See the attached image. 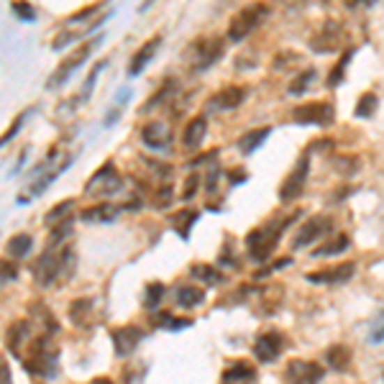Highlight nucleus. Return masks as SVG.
I'll return each mask as SVG.
<instances>
[{"label":"nucleus","mask_w":384,"mask_h":384,"mask_svg":"<svg viewBox=\"0 0 384 384\" xmlns=\"http://www.w3.org/2000/svg\"><path fill=\"white\" fill-rule=\"evenodd\" d=\"M151 3H154V0H144V6H141V10H146V8H151Z\"/></svg>","instance_id":"obj_49"},{"label":"nucleus","mask_w":384,"mask_h":384,"mask_svg":"<svg viewBox=\"0 0 384 384\" xmlns=\"http://www.w3.org/2000/svg\"><path fill=\"white\" fill-rule=\"evenodd\" d=\"M33 249V238L29 233H16L13 238L8 241V246H6V254H8L10 259H24V256H29Z\"/></svg>","instance_id":"obj_27"},{"label":"nucleus","mask_w":384,"mask_h":384,"mask_svg":"<svg viewBox=\"0 0 384 384\" xmlns=\"http://www.w3.org/2000/svg\"><path fill=\"white\" fill-rule=\"evenodd\" d=\"M29 336H31V325L26 321H16L13 325L8 328V336H6V341H8V348L10 353H21V346L29 341Z\"/></svg>","instance_id":"obj_23"},{"label":"nucleus","mask_w":384,"mask_h":384,"mask_svg":"<svg viewBox=\"0 0 384 384\" xmlns=\"http://www.w3.org/2000/svg\"><path fill=\"white\" fill-rule=\"evenodd\" d=\"M105 64H108V59H100V62H98V64H95V67H93V72L87 75V79H85V90H82V98H87V95L93 93L95 79H98V75H100V72H102V67H105Z\"/></svg>","instance_id":"obj_41"},{"label":"nucleus","mask_w":384,"mask_h":384,"mask_svg":"<svg viewBox=\"0 0 384 384\" xmlns=\"http://www.w3.org/2000/svg\"><path fill=\"white\" fill-rule=\"evenodd\" d=\"M330 231H333V218H328V215H313V218H307L305 223L298 228V233L292 238V249L295 251L305 249V246H310L313 241L328 236Z\"/></svg>","instance_id":"obj_7"},{"label":"nucleus","mask_w":384,"mask_h":384,"mask_svg":"<svg viewBox=\"0 0 384 384\" xmlns=\"http://www.w3.org/2000/svg\"><path fill=\"white\" fill-rule=\"evenodd\" d=\"M95 300H90V298H82V300H75L70 305V318H72V323L75 325H82V328H87L90 323L95 321L93 315H95Z\"/></svg>","instance_id":"obj_20"},{"label":"nucleus","mask_w":384,"mask_h":384,"mask_svg":"<svg viewBox=\"0 0 384 384\" xmlns=\"http://www.w3.org/2000/svg\"><path fill=\"white\" fill-rule=\"evenodd\" d=\"M141 141L154 151H162L167 149V144H169V131H167L164 123H159V121H151L141 128Z\"/></svg>","instance_id":"obj_19"},{"label":"nucleus","mask_w":384,"mask_h":384,"mask_svg":"<svg viewBox=\"0 0 384 384\" xmlns=\"http://www.w3.org/2000/svg\"><path fill=\"white\" fill-rule=\"evenodd\" d=\"M100 6H102V3H93V6H87V8L77 10V13H72L67 21H70V24H79V21H85L87 16H93L95 10H100Z\"/></svg>","instance_id":"obj_44"},{"label":"nucleus","mask_w":384,"mask_h":384,"mask_svg":"<svg viewBox=\"0 0 384 384\" xmlns=\"http://www.w3.org/2000/svg\"><path fill=\"white\" fill-rule=\"evenodd\" d=\"M348 10H359V8H371L376 0H344Z\"/></svg>","instance_id":"obj_47"},{"label":"nucleus","mask_w":384,"mask_h":384,"mask_svg":"<svg viewBox=\"0 0 384 384\" xmlns=\"http://www.w3.org/2000/svg\"><path fill=\"white\" fill-rule=\"evenodd\" d=\"M284 346H287L284 333H279V330H267V333H261V336L256 338V344H254V356H256L261 364H272V361L279 359V353L284 351Z\"/></svg>","instance_id":"obj_11"},{"label":"nucleus","mask_w":384,"mask_h":384,"mask_svg":"<svg viewBox=\"0 0 384 384\" xmlns=\"http://www.w3.org/2000/svg\"><path fill=\"white\" fill-rule=\"evenodd\" d=\"M98 44H100V36H98V39H93V41H85V44H79V47L75 49V52H72V54L67 56V59H64L62 64H59V67H56L54 75L49 77L47 90H54V87L64 85V82H67V79H70L72 75H75V70L85 64V59H87L90 54H93V49L98 47Z\"/></svg>","instance_id":"obj_5"},{"label":"nucleus","mask_w":384,"mask_h":384,"mask_svg":"<svg viewBox=\"0 0 384 384\" xmlns=\"http://www.w3.org/2000/svg\"><path fill=\"white\" fill-rule=\"evenodd\" d=\"M164 292L167 287L162 282H149L146 290H144V307H146V310H157L159 302L164 300Z\"/></svg>","instance_id":"obj_30"},{"label":"nucleus","mask_w":384,"mask_h":384,"mask_svg":"<svg viewBox=\"0 0 384 384\" xmlns=\"http://www.w3.org/2000/svg\"><path fill=\"white\" fill-rule=\"evenodd\" d=\"M98 187V195H116L118 190H121V177L118 172L113 169V162H105V164L98 169V172L90 177V182L85 185V192H93Z\"/></svg>","instance_id":"obj_12"},{"label":"nucleus","mask_w":384,"mask_h":384,"mask_svg":"<svg viewBox=\"0 0 384 384\" xmlns=\"http://www.w3.org/2000/svg\"><path fill=\"white\" fill-rule=\"evenodd\" d=\"M0 384H13V374H10V367L6 356H0Z\"/></svg>","instance_id":"obj_45"},{"label":"nucleus","mask_w":384,"mask_h":384,"mask_svg":"<svg viewBox=\"0 0 384 384\" xmlns=\"http://www.w3.org/2000/svg\"><path fill=\"white\" fill-rule=\"evenodd\" d=\"M325 364H328L333 371H346V369L351 367V348L344 344L330 346L328 351H325Z\"/></svg>","instance_id":"obj_22"},{"label":"nucleus","mask_w":384,"mask_h":384,"mask_svg":"<svg viewBox=\"0 0 384 384\" xmlns=\"http://www.w3.org/2000/svg\"><path fill=\"white\" fill-rule=\"evenodd\" d=\"M256 376V369L251 367L249 361H233L231 367L223 371V382L233 384V382H251Z\"/></svg>","instance_id":"obj_24"},{"label":"nucleus","mask_w":384,"mask_h":384,"mask_svg":"<svg viewBox=\"0 0 384 384\" xmlns=\"http://www.w3.org/2000/svg\"><path fill=\"white\" fill-rule=\"evenodd\" d=\"M269 131H272L269 125H264V128H254V131H246V134L238 139V151H241V154H254V151L264 144V139L269 136Z\"/></svg>","instance_id":"obj_26"},{"label":"nucleus","mask_w":384,"mask_h":384,"mask_svg":"<svg viewBox=\"0 0 384 384\" xmlns=\"http://www.w3.org/2000/svg\"><path fill=\"white\" fill-rule=\"evenodd\" d=\"M70 231H72V218H64L62 223H56V228L52 231V236H49V249H52V246H59V243L70 236Z\"/></svg>","instance_id":"obj_38"},{"label":"nucleus","mask_w":384,"mask_h":384,"mask_svg":"<svg viewBox=\"0 0 384 384\" xmlns=\"http://www.w3.org/2000/svg\"><path fill=\"white\" fill-rule=\"evenodd\" d=\"M197 220H200V213L197 210H182L177 218H174V228H177V233L182 236V238H190V231H192V226H195Z\"/></svg>","instance_id":"obj_31"},{"label":"nucleus","mask_w":384,"mask_h":384,"mask_svg":"<svg viewBox=\"0 0 384 384\" xmlns=\"http://www.w3.org/2000/svg\"><path fill=\"white\" fill-rule=\"evenodd\" d=\"M172 187H162L157 190V208H167V205L172 203Z\"/></svg>","instance_id":"obj_46"},{"label":"nucleus","mask_w":384,"mask_h":384,"mask_svg":"<svg viewBox=\"0 0 384 384\" xmlns=\"http://www.w3.org/2000/svg\"><path fill=\"white\" fill-rule=\"evenodd\" d=\"M284 376L290 384H321L325 376V369L318 361L307 359H292L284 369Z\"/></svg>","instance_id":"obj_9"},{"label":"nucleus","mask_w":384,"mask_h":384,"mask_svg":"<svg viewBox=\"0 0 384 384\" xmlns=\"http://www.w3.org/2000/svg\"><path fill=\"white\" fill-rule=\"evenodd\" d=\"M376 105H379V98H376L374 93H364L359 98V102H356V116L369 118L376 110Z\"/></svg>","instance_id":"obj_36"},{"label":"nucleus","mask_w":384,"mask_h":384,"mask_svg":"<svg viewBox=\"0 0 384 384\" xmlns=\"http://www.w3.org/2000/svg\"><path fill=\"white\" fill-rule=\"evenodd\" d=\"M24 364L31 374H39L44 379H54L59 374V351L52 344V333H44L33 341L31 359H26Z\"/></svg>","instance_id":"obj_3"},{"label":"nucleus","mask_w":384,"mask_h":384,"mask_svg":"<svg viewBox=\"0 0 384 384\" xmlns=\"http://www.w3.org/2000/svg\"><path fill=\"white\" fill-rule=\"evenodd\" d=\"M18 279V267L10 259L0 261V282H13Z\"/></svg>","instance_id":"obj_40"},{"label":"nucleus","mask_w":384,"mask_h":384,"mask_svg":"<svg viewBox=\"0 0 384 384\" xmlns=\"http://www.w3.org/2000/svg\"><path fill=\"white\" fill-rule=\"evenodd\" d=\"M172 87H177V82H174V79H167L164 85L159 87V93H154V95H151V98H149V100L144 102V108H141V113H149V110H151V108H154V105H162V102H164V100H167V98H169V95H172V93H174Z\"/></svg>","instance_id":"obj_33"},{"label":"nucleus","mask_w":384,"mask_h":384,"mask_svg":"<svg viewBox=\"0 0 384 384\" xmlns=\"http://www.w3.org/2000/svg\"><path fill=\"white\" fill-rule=\"evenodd\" d=\"M70 210H75V200H72V197H67V200H62V203H56L54 208L49 210L47 223H49V226H54V223H59V220L67 218V213H70Z\"/></svg>","instance_id":"obj_35"},{"label":"nucleus","mask_w":384,"mask_h":384,"mask_svg":"<svg viewBox=\"0 0 384 384\" xmlns=\"http://www.w3.org/2000/svg\"><path fill=\"white\" fill-rule=\"evenodd\" d=\"M24 118H26V113H21V116H18L16 121H13V123L8 125V131L0 136V149H3V146H6V144H8L10 139H13V136L18 134V131H21V125H24Z\"/></svg>","instance_id":"obj_43"},{"label":"nucleus","mask_w":384,"mask_h":384,"mask_svg":"<svg viewBox=\"0 0 384 384\" xmlns=\"http://www.w3.org/2000/svg\"><path fill=\"white\" fill-rule=\"evenodd\" d=\"M192 277H195V279H203V282H208V284L223 282V277H220L213 267H208V264H197V267H192Z\"/></svg>","instance_id":"obj_37"},{"label":"nucleus","mask_w":384,"mask_h":384,"mask_svg":"<svg viewBox=\"0 0 384 384\" xmlns=\"http://www.w3.org/2000/svg\"><path fill=\"white\" fill-rule=\"evenodd\" d=\"M205 131H208V118L205 116L190 118L187 125L182 128V146L187 151L200 149V144H203V139H205Z\"/></svg>","instance_id":"obj_17"},{"label":"nucleus","mask_w":384,"mask_h":384,"mask_svg":"<svg viewBox=\"0 0 384 384\" xmlns=\"http://www.w3.org/2000/svg\"><path fill=\"white\" fill-rule=\"evenodd\" d=\"M307 172H310V154H302L298 159V164L287 174V180L279 185V200L282 203H292V200H298L302 195V190H305V182H307Z\"/></svg>","instance_id":"obj_6"},{"label":"nucleus","mask_w":384,"mask_h":384,"mask_svg":"<svg viewBox=\"0 0 384 384\" xmlns=\"http://www.w3.org/2000/svg\"><path fill=\"white\" fill-rule=\"evenodd\" d=\"M298 218V215H290V218H277V220H269L267 226L261 228H254L249 236H246V249H249V256L256 261H267L272 256V251L277 249V243H279V236L287 226H290L292 220Z\"/></svg>","instance_id":"obj_2"},{"label":"nucleus","mask_w":384,"mask_h":384,"mask_svg":"<svg viewBox=\"0 0 384 384\" xmlns=\"http://www.w3.org/2000/svg\"><path fill=\"white\" fill-rule=\"evenodd\" d=\"M310 47H313L315 52H338V49L344 47V31H341L336 24H325L321 31L313 36Z\"/></svg>","instance_id":"obj_16"},{"label":"nucleus","mask_w":384,"mask_h":384,"mask_svg":"<svg viewBox=\"0 0 384 384\" xmlns=\"http://www.w3.org/2000/svg\"><path fill=\"white\" fill-rule=\"evenodd\" d=\"M70 164H72V157H67V159H64V162H62V164L56 167V169H52V172H49L47 177H41L39 182H33L31 190H29V192H31V197H39L41 192H44V190H47L49 185H52V182H54L56 177H59V174H62L64 169H67V167H70Z\"/></svg>","instance_id":"obj_29"},{"label":"nucleus","mask_w":384,"mask_h":384,"mask_svg":"<svg viewBox=\"0 0 384 384\" xmlns=\"http://www.w3.org/2000/svg\"><path fill=\"white\" fill-rule=\"evenodd\" d=\"M267 16H269L267 3H249L246 8H241L233 18H231V24H228V39L231 41L246 39V36H249Z\"/></svg>","instance_id":"obj_4"},{"label":"nucleus","mask_w":384,"mask_h":384,"mask_svg":"<svg viewBox=\"0 0 384 384\" xmlns=\"http://www.w3.org/2000/svg\"><path fill=\"white\" fill-rule=\"evenodd\" d=\"M159 47H162V36H159V33H157V36H151L149 41H144L141 49L136 52L134 59H131V64H128V75H131V77L141 75L144 67H146V64L154 59V54L159 52Z\"/></svg>","instance_id":"obj_18"},{"label":"nucleus","mask_w":384,"mask_h":384,"mask_svg":"<svg viewBox=\"0 0 384 384\" xmlns=\"http://www.w3.org/2000/svg\"><path fill=\"white\" fill-rule=\"evenodd\" d=\"M121 215V208L118 205H110V203H100L95 205V208H87L82 213V220H90V223H110V220H116Z\"/></svg>","instance_id":"obj_25"},{"label":"nucleus","mask_w":384,"mask_h":384,"mask_svg":"<svg viewBox=\"0 0 384 384\" xmlns=\"http://www.w3.org/2000/svg\"><path fill=\"white\" fill-rule=\"evenodd\" d=\"M10 10H13V16L26 21V24H33V21L39 18L36 8H33L29 0H13V3H10Z\"/></svg>","instance_id":"obj_32"},{"label":"nucleus","mask_w":384,"mask_h":384,"mask_svg":"<svg viewBox=\"0 0 384 384\" xmlns=\"http://www.w3.org/2000/svg\"><path fill=\"white\" fill-rule=\"evenodd\" d=\"M351 56H353V49L348 47L346 49V54L341 56L336 62V67H333V72L328 75V87H336L341 79H344V75H346V67H348V62H351Z\"/></svg>","instance_id":"obj_34"},{"label":"nucleus","mask_w":384,"mask_h":384,"mask_svg":"<svg viewBox=\"0 0 384 384\" xmlns=\"http://www.w3.org/2000/svg\"><path fill=\"white\" fill-rule=\"evenodd\" d=\"M353 272H356V264H353V261H341L336 267H325V269H318V272H310L307 279H310V282H318V284H338V282L351 279Z\"/></svg>","instance_id":"obj_15"},{"label":"nucleus","mask_w":384,"mask_h":384,"mask_svg":"<svg viewBox=\"0 0 384 384\" xmlns=\"http://www.w3.org/2000/svg\"><path fill=\"white\" fill-rule=\"evenodd\" d=\"M348 236L346 233H336L333 236V238H330V241H325L321 246V249H315V254L313 256H318V259H321V256H333V254H344L346 249H348Z\"/></svg>","instance_id":"obj_28"},{"label":"nucleus","mask_w":384,"mask_h":384,"mask_svg":"<svg viewBox=\"0 0 384 384\" xmlns=\"http://www.w3.org/2000/svg\"><path fill=\"white\" fill-rule=\"evenodd\" d=\"M110 336H113L116 353L121 356V359H125V356H131V353L136 351V346L141 344L144 330L139 328V325H121V328L110 330Z\"/></svg>","instance_id":"obj_13"},{"label":"nucleus","mask_w":384,"mask_h":384,"mask_svg":"<svg viewBox=\"0 0 384 384\" xmlns=\"http://www.w3.org/2000/svg\"><path fill=\"white\" fill-rule=\"evenodd\" d=\"M203 300H205L203 287H195V284H182V287H177V295H174V302L180 307H185V310L203 305Z\"/></svg>","instance_id":"obj_21"},{"label":"nucleus","mask_w":384,"mask_h":384,"mask_svg":"<svg viewBox=\"0 0 384 384\" xmlns=\"http://www.w3.org/2000/svg\"><path fill=\"white\" fill-rule=\"evenodd\" d=\"M192 67H195L197 72H205L210 64H215L223 56V39H218V36H205V39H200L192 47Z\"/></svg>","instance_id":"obj_10"},{"label":"nucleus","mask_w":384,"mask_h":384,"mask_svg":"<svg viewBox=\"0 0 384 384\" xmlns=\"http://www.w3.org/2000/svg\"><path fill=\"white\" fill-rule=\"evenodd\" d=\"M246 100V87H223V90H218V93H213L210 98H208V102H205V108L208 110H233L238 108L241 102Z\"/></svg>","instance_id":"obj_14"},{"label":"nucleus","mask_w":384,"mask_h":384,"mask_svg":"<svg viewBox=\"0 0 384 384\" xmlns=\"http://www.w3.org/2000/svg\"><path fill=\"white\" fill-rule=\"evenodd\" d=\"M333 105L325 100H315V102H305L300 108L292 110V121L302 125H330L333 123Z\"/></svg>","instance_id":"obj_8"},{"label":"nucleus","mask_w":384,"mask_h":384,"mask_svg":"<svg viewBox=\"0 0 384 384\" xmlns=\"http://www.w3.org/2000/svg\"><path fill=\"white\" fill-rule=\"evenodd\" d=\"M93 384H113V382H110V379H105V376H100V379H95Z\"/></svg>","instance_id":"obj_48"},{"label":"nucleus","mask_w":384,"mask_h":384,"mask_svg":"<svg viewBox=\"0 0 384 384\" xmlns=\"http://www.w3.org/2000/svg\"><path fill=\"white\" fill-rule=\"evenodd\" d=\"M72 272H75V249L72 246L56 251V254L52 249H47L33 264V279L44 284V287L54 284L59 277H70Z\"/></svg>","instance_id":"obj_1"},{"label":"nucleus","mask_w":384,"mask_h":384,"mask_svg":"<svg viewBox=\"0 0 384 384\" xmlns=\"http://www.w3.org/2000/svg\"><path fill=\"white\" fill-rule=\"evenodd\" d=\"M200 192V174L197 172H192V174H187V180H185V187H182V200L187 203V200H192V197Z\"/></svg>","instance_id":"obj_39"},{"label":"nucleus","mask_w":384,"mask_h":384,"mask_svg":"<svg viewBox=\"0 0 384 384\" xmlns=\"http://www.w3.org/2000/svg\"><path fill=\"white\" fill-rule=\"evenodd\" d=\"M313 77H315V72H313V70H305V75H300V77L290 85V93H292V95L305 93V90H307V82H310Z\"/></svg>","instance_id":"obj_42"}]
</instances>
